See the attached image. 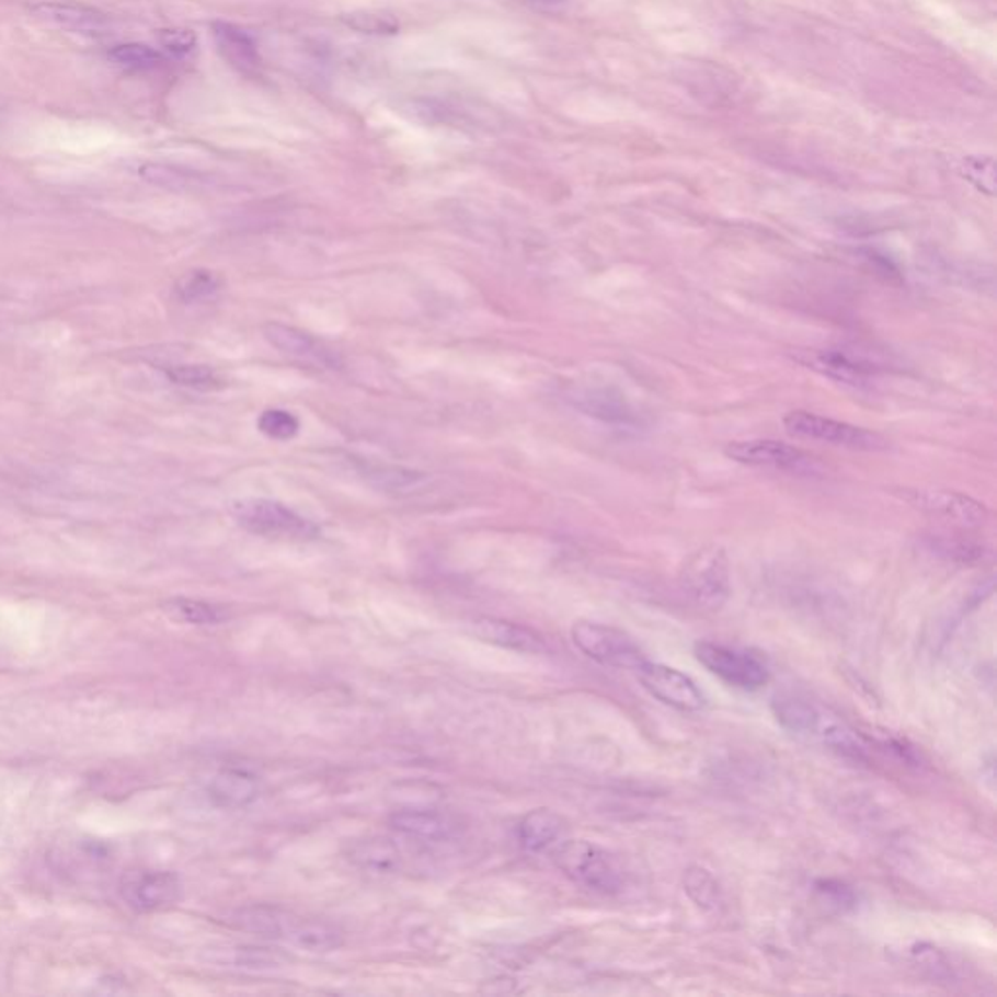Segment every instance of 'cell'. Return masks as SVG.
I'll use <instances>...</instances> for the list:
<instances>
[{
    "instance_id": "6da1fadb",
    "label": "cell",
    "mask_w": 997,
    "mask_h": 997,
    "mask_svg": "<svg viewBox=\"0 0 997 997\" xmlns=\"http://www.w3.org/2000/svg\"><path fill=\"white\" fill-rule=\"evenodd\" d=\"M245 929L263 937L285 939L310 953H330L343 946L342 929L325 919L302 918L293 912L252 906L244 912Z\"/></svg>"
},
{
    "instance_id": "7a4b0ae2",
    "label": "cell",
    "mask_w": 997,
    "mask_h": 997,
    "mask_svg": "<svg viewBox=\"0 0 997 997\" xmlns=\"http://www.w3.org/2000/svg\"><path fill=\"white\" fill-rule=\"evenodd\" d=\"M551 859L563 875L586 891L616 894L623 889V869L610 851L586 840H561Z\"/></svg>"
},
{
    "instance_id": "3957f363",
    "label": "cell",
    "mask_w": 997,
    "mask_h": 997,
    "mask_svg": "<svg viewBox=\"0 0 997 997\" xmlns=\"http://www.w3.org/2000/svg\"><path fill=\"white\" fill-rule=\"evenodd\" d=\"M230 515L244 530L270 540L308 542L314 540L320 528L297 511L275 499H238L230 505Z\"/></svg>"
},
{
    "instance_id": "277c9868",
    "label": "cell",
    "mask_w": 997,
    "mask_h": 997,
    "mask_svg": "<svg viewBox=\"0 0 997 997\" xmlns=\"http://www.w3.org/2000/svg\"><path fill=\"white\" fill-rule=\"evenodd\" d=\"M571 639L583 655L612 668L638 671L648 658L626 631L598 621L578 620L571 628Z\"/></svg>"
},
{
    "instance_id": "5b68a950",
    "label": "cell",
    "mask_w": 997,
    "mask_h": 997,
    "mask_svg": "<svg viewBox=\"0 0 997 997\" xmlns=\"http://www.w3.org/2000/svg\"><path fill=\"white\" fill-rule=\"evenodd\" d=\"M680 581L694 603L708 610H719L731 595V571L725 550L708 546L696 551L686 561Z\"/></svg>"
},
{
    "instance_id": "8992f818",
    "label": "cell",
    "mask_w": 997,
    "mask_h": 997,
    "mask_svg": "<svg viewBox=\"0 0 997 997\" xmlns=\"http://www.w3.org/2000/svg\"><path fill=\"white\" fill-rule=\"evenodd\" d=\"M783 427L793 437L828 443L834 447L867 450V452H875V450H884L889 447V440L875 431L856 427L844 421L830 420V417L803 412V410L788 413L783 417Z\"/></svg>"
},
{
    "instance_id": "52a82bcc",
    "label": "cell",
    "mask_w": 997,
    "mask_h": 997,
    "mask_svg": "<svg viewBox=\"0 0 997 997\" xmlns=\"http://www.w3.org/2000/svg\"><path fill=\"white\" fill-rule=\"evenodd\" d=\"M694 655L713 676L741 690H760L770 680V671L758 656L726 648L721 643L698 641L694 648Z\"/></svg>"
},
{
    "instance_id": "ba28073f",
    "label": "cell",
    "mask_w": 997,
    "mask_h": 997,
    "mask_svg": "<svg viewBox=\"0 0 997 997\" xmlns=\"http://www.w3.org/2000/svg\"><path fill=\"white\" fill-rule=\"evenodd\" d=\"M725 455L738 465L771 468L783 472H813L816 460L801 448L791 447L771 438L733 440L725 447Z\"/></svg>"
},
{
    "instance_id": "9c48e42d",
    "label": "cell",
    "mask_w": 997,
    "mask_h": 997,
    "mask_svg": "<svg viewBox=\"0 0 997 997\" xmlns=\"http://www.w3.org/2000/svg\"><path fill=\"white\" fill-rule=\"evenodd\" d=\"M635 673L643 688L665 706L688 713L700 711L706 706V696L698 688V684L694 683L688 674L680 673L673 666L645 661L638 666Z\"/></svg>"
},
{
    "instance_id": "30bf717a",
    "label": "cell",
    "mask_w": 997,
    "mask_h": 997,
    "mask_svg": "<svg viewBox=\"0 0 997 997\" xmlns=\"http://www.w3.org/2000/svg\"><path fill=\"white\" fill-rule=\"evenodd\" d=\"M182 884L170 871H139L122 884L125 904L139 914L167 910L180 901Z\"/></svg>"
},
{
    "instance_id": "8fae6325",
    "label": "cell",
    "mask_w": 997,
    "mask_h": 997,
    "mask_svg": "<svg viewBox=\"0 0 997 997\" xmlns=\"http://www.w3.org/2000/svg\"><path fill=\"white\" fill-rule=\"evenodd\" d=\"M263 337L283 355L300 360L305 365L330 368V370L342 368V359L332 347H328L314 335L293 328V325L277 324V322L265 324L263 325Z\"/></svg>"
},
{
    "instance_id": "7c38bea8",
    "label": "cell",
    "mask_w": 997,
    "mask_h": 997,
    "mask_svg": "<svg viewBox=\"0 0 997 997\" xmlns=\"http://www.w3.org/2000/svg\"><path fill=\"white\" fill-rule=\"evenodd\" d=\"M912 507L929 515L941 516L963 526H982L988 518V508L981 501L947 490H916L904 493Z\"/></svg>"
},
{
    "instance_id": "4fadbf2b",
    "label": "cell",
    "mask_w": 997,
    "mask_h": 997,
    "mask_svg": "<svg viewBox=\"0 0 997 997\" xmlns=\"http://www.w3.org/2000/svg\"><path fill=\"white\" fill-rule=\"evenodd\" d=\"M791 359L818 373L821 377L830 378L840 385L867 386L875 375V368L869 363L853 359L848 353L836 349H795Z\"/></svg>"
},
{
    "instance_id": "5bb4252c",
    "label": "cell",
    "mask_w": 997,
    "mask_h": 997,
    "mask_svg": "<svg viewBox=\"0 0 997 997\" xmlns=\"http://www.w3.org/2000/svg\"><path fill=\"white\" fill-rule=\"evenodd\" d=\"M472 633L483 643L508 649L515 653H525V655L548 653V641L542 633H538L523 623H515V621L499 620V618H490V616L475 618L472 621Z\"/></svg>"
},
{
    "instance_id": "9a60e30c",
    "label": "cell",
    "mask_w": 997,
    "mask_h": 997,
    "mask_svg": "<svg viewBox=\"0 0 997 997\" xmlns=\"http://www.w3.org/2000/svg\"><path fill=\"white\" fill-rule=\"evenodd\" d=\"M388 824L392 830L415 840L448 841L460 834V823L450 814L433 809H403L390 814Z\"/></svg>"
},
{
    "instance_id": "2e32d148",
    "label": "cell",
    "mask_w": 997,
    "mask_h": 997,
    "mask_svg": "<svg viewBox=\"0 0 997 997\" xmlns=\"http://www.w3.org/2000/svg\"><path fill=\"white\" fill-rule=\"evenodd\" d=\"M568 830L561 814L551 809H534L518 824V841L528 853H542L558 846Z\"/></svg>"
},
{
    "instance_id": "e0dca14e",
    "label": "cell",
    "mask_w": 997,
    "mask_h": 997,
    "mask_svg": "<svg viewBox=\"0 0 997 997\" xmlns=\"http://www.w3.org/2000/svg\"><path fill=\"white\" fill-rule=\"evenodd\" d=\"M209 799L222 809H244L250 806L260 797V781L254 773L240 768L220 770L210 779Z\"/></svg>"
},
{
    "instance_id": "ac0fdd59",
    "label": "cell",
    "mask_w": 997,
    "mask_h": 997,
    "mask_svg": "<svg viewBox=\"0 0 997 997\" xmlns=\"http://www.w3.org/2000/svg\"><path fill=\"white\" fill-rule=\"evenodd\" d=\"M351 863L373 873H394L402 863V853L394 841L382 836H367L347 846Z\"/></svg>"
},
{
    "instance_id": "d6986e66",
    "label": "cell",
    "mask_w": 997,
    "mask_h": 997,
    "mask_svg": "<svg viewBox=\"0 0 997 997\" xmlns=\"http://www.w3.org/2000/svg\"><path fill=\"white\" fill-rule=\"evenodd\" d=\"M210 30H213V37L217 42L220 55L232 67H237L242 72L257 69L260 53H257V45L252 39V35L242 27L228 24V22H213Z\"/></svg>"
},
{
    "instance_id": "ffe728a7",
    "label": "cell",
    "mask_w": 997,
    "mask_h": 997,
    "mask_svg": "<svg viewBox=\"0 0 997 997\" xmlns=\"http://www.w3.org/2000/svg\"><path fill=\"white\" fill-rule=\"evenodd\" d=\"M34 10L39 16L47 18L59 26L72 27L80 32L102 30L107 24V18L100 10L72 2H39L35 4Z\"/></svg>"
},
{
    "instance_id": "44dd1931",
    "label": "cell",
    "mask_w": 997,
    "mask_h": 997,
    "mask_svg": "<svg viewBox=\"0 0 997 997\" xmlns=\"http://www.w3.org/2000/svg\"><path fill=\"white\" fill-rule=\"evenodd\" d=\"M771 709L781 726H786L795 735L814 736L816 725L823 715L811 701L801 700L795 696H778L771 703Z\"/></svg>"
},
{
    "instance_id": "7402d4cb",
    "label": "cell",
    "mask_w": 997,
    "mask_h": 997,
    "mask_svg": "<svg viewBox=\"0 0 997 997\" xmlns=\"http://www.w3.org/2000/svg\"><path fill=\"white\" fill-rule=\"evenodd\" d=\"M164 612L175 621L192 626H219L228 620L225 606L195 600V598H172L164 604Z\"/></svg>"
},
{
    "instance_id": "603a6c76",
    "label": "cell",
    "mask_w": 997,
    "mask_h": 997,
    "mask_svg": "<svg viewBox=\"0 0 997 997\" xmlns=\"http://www.w3.org/2000/svg\"><path fill=\"white\" fill-rule=\"evenodd\" d=\"M360 473L380 490L396 491V493H412V490H420L421 485L427 482L425 473L396 468V466H370L363 462Z\"/></svg>"
},
{
    "instance_id": "cb8c5ba5",
    "label": "cell",
    "mask_w": 997,
    "mask_h": 997,
    "mask_svg": "<svg viewBox=\"0 0 997 997\" xmlns=\"http://www.w3.org/2000/svg\"><path fill=\"white\" fill-rule=\"evenodd\" d=\"M219 275H215L209 270H193L177 280L175 297L185 305H193V302H202L205 298L213 297L215 293H219Z\"/></svg>"
},
{
    "instance_id": "d4e9b609",
    "label": "cell",
    "mask_w": 997,
    "mask_h": 997,
    "mask_svg": "<svg viewBox=\"0 0 997 997\" xmlns=\"http://www.w3.org/2000/svg\"><path fill=\"white\" fill-rule=\"evenodd\" d=\"M684 891L700 908H715L721 901L719 884L703 867H690L684 875Z\"/></svg>"
},
{
    "instance_id": "484cf974",
    "label": "cell",
    "mask_w": 997,
    "mask_h": 997,
    "mask_svg": "<svg viewBox=\"0 0 997 997\" xmlns=\"http://www.w3.org/2000/svg\"><path fill=\"white\" fill-rule=\"evenodd\" d=\"M167 377L174 385L199 390V392L222 388V380L217 375V370L207 365H175V367L167 368Z\"/></svg>"
},
{
    "instance_id": "4316f807",
    "label": "cell",
    "mask_w": 997,
    "mask_h": 997,
    "mask_svg": "<svg viewBox=\"0 0 997 997\" xmlns=\"http://www.w3.org/2000/svg\"><path fill=\"white\" fill-rule=\"evenodd\" d=\"M110 57H112L115 62L123 65V67L139 70L154 69L160 62L164 61L162 53L152 49V47L147 44L115 45L114 49L110 51Z\"/></svg>"
},
{
    "instance_id": "83f0119b",
    "label": "cell",
    "mask_w": 997,
    "mask_h": 997,
    "mask_svg": "<svg viewBox=\"0 0 997 997\" xmlns=\"http://www.w3.org/2000/svg\"><path fill=\"white\" fill-rule=\"evenodd\" d=\"M257 429L273 440H290L297 437L300 421L287 410H265L257 420Z\"/></svg>"
},
{
    "instance_id": "f1b7e54d",
    "label": "cell",
    "mask_w": 997,
    "mask_h": 997,
    "mask_svg": "<svg viewBox=\"0 0 997 997\" xmlns=\"http://www.w3.org/2000/svg\"><path fill=\"white\" fill-rule=\"evenodd\" d=\"M347 26L357 30L360 34H394L398 24L390 16L380 14H349L343 18Z\"/></svg>"
},
{
    "instance_id": "f546056e",
    "label": "cell",
    "mask_w": 997,
    "mask_h": 997,
    "mask_svg": "<svg viewBox=\"0 0 997 997\" xmlns=\"http://www.w3.org/2000/svg\"><path fill=\"white\" fill-rule=\"evenodd\" d=\"M816 893L823 896L824 901L828 902L834 908L838 910H848V908H853L856 904V894L849 889L848 884L840 883V881H818L816 883Z\"/></svg>"
},
{
    "instance_id": "4dcf8cb0",
    "label": "cell",
    "mask_w": 997,
    "mask_h": 997,
    "mask_svg": "<svg viewBox=\"0 0 997 997\" xmlns=\"http://www.w3.org/2000/svg\"><path fill=\"white\" fill-rule=\"evenodd\" d=\"M158 37H160L162 47L167 51L174 53V55H187L197 45V35L193 34L192 30H185V27L162 30Z\"/></svg>"
},
{
    "instance_id": "1f68e13d",
    "label": "cell",
    "mask_w": 997,
    "mask_h": 997,
    "mask_svg": "<svg viewBox=\"0 0 997 997\" xmlns=\"http://www.w3.org/2000/svg\"><path fill=\"white\" fill-rule=\"evenodd\" d=\"M538 2H558V0H538Z\"/></svg>"
}]
</instances>
